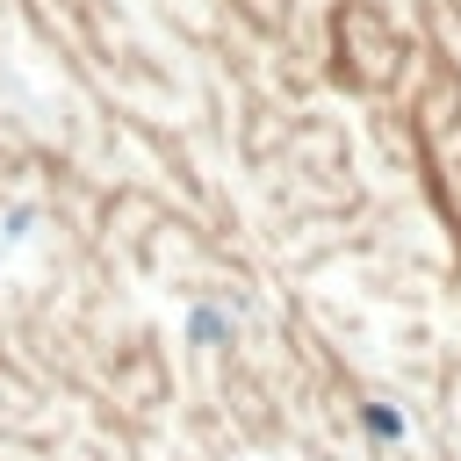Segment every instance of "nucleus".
Returning <instances> with one entry per match:
<instances>
[]
</instances>
